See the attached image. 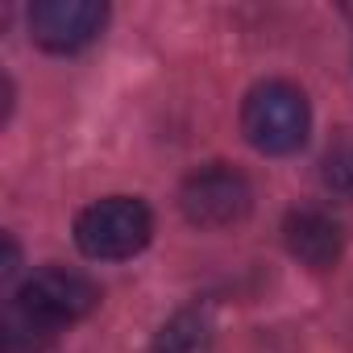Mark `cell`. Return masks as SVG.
Wrapping results in <instances>:
<instances>
[{
  "instance_id": "cell-1",
  "label": "cell",
  "mask_w": 353,
  "mask_h": 353,
  "mask_svg": "<svg viewBox=\"0 0 353 353\" xmlns=\"http://www.w3.org/2000/svg\"><path fill=\"white\" fill-rule=\"evenodd\" d=\"M96 303H100V287L88 274L67 270V266H42L5 303V324H0L5 349L9 353H38L67 324L83 320Z\"/></svg>"
},
{
  "instance_id": "cell-2",
  "label": "cell",
  "mask_w": 353,
  "mask_h": 353,
  "mask_svg": "<svg viewBox=\"0 0 353 353\" xmlns=\"http://www.w3.org/2000/svg\"><path fill=\"white\" fill-rule=\"evenodd\" d=\"M312 108L307 96L287 79H266L250 88L241 104V133L258 154H295L307 141Z\"/></svg>"
},
{
  "instance_id": "cell-3",
  "label": "cell",
  "mask_w": 353,
  "mask_h": 353,
  "mask_svg": "<svg viewBox=\"0 0 353 353\" xmlns=\"http://www.w3.org/2000/svg\"><path fill=\"white\" fill-rule=\"evenodd\" d=\"M150 233H154V216L133 196L96 200L75 216V245L96 262H121L141 254Z\"/></svg>"
},
{
  "instance_id": "cell-4",
  "label": "cell",
  "mask_w": 353,
  "mask_h": 353,
  "mask_svg": "<svg viewBox=\"0 0 353 353\" xmlns=\"http://www.w3.org/2000/svg\"><path fill=\"white\" fill-rule=\"evenodd\" d=\"M250 204H254L250 179L221 162L192 170L179 188V208L196 229H229V225L245 221Z\"/></svg>"
},
{
  "instance_id": "cell-5",
  "label": "cell",
  "mask_w": 353,
  "mask_h": 353,
  "mask_svg": "<svg viewBox=\"0 0 353 353\" xmlns=\"http://www.w3.org/2000/svg\"><path fill=\"white\" fill-rule=\"evenodd\" d=\"M108 9L96 0H38L30 9V34L50 54H75L100 38Z\"/></svg>"
},
{
  "instance_id": "cell-6",
  "label": "cell",
  "mask_w": 353,
  "mask_h": 353,
  "mask_svg": "<svg viewBox=\"0 0 353 353\" xmlns=\"http://www.w3.org/2000/svg\"><path fill=\"white\" fill-rule=\"evenodd\" d=\"M283 241H287L291 258H299L312 270H332L345 250L341 225L320 208H291L283 221Z\"/></svg>"
},
{
  "instance_id": "cell-7",
  "label": "cell",
  "mask_w": 353,
  "mask_h": 353,
  "mask_svg": "<svg viewBox=\"0 0 353 353\" xmlns=\"http://www.w3.org/2000/svg\"><path fill=\"white\" fill-rule=\"evenodd\" d=\"M208 349H212V316L204 307L174 312L150 345V353H208Z\"/></svg>"
},
{
  "instance_id": "cell-8",
  "label": "cell",
  "mask_w": 353,
  "mask_h": 353,
  "mask_svg": "<svg viewBox=\"0 0 353 353\" xmlns=\"http://www.w3.org/2000/svg\"><path fill=\"white\" fill-rule=\"evenodd\" d=\"M324 183L332 196L341 200H353V141H341L328 150L324 158Z\"/></svg>"
}]
</instances>
